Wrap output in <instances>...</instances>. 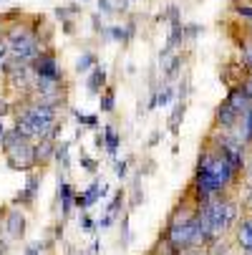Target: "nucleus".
<instances>
[{
    "label": "nucleus",
    "instance_id": "f257e3e1",
    "mask_svg": "<svg viewBox=\"0 0 252 255\" xmlns=\"http://www.w3.org/2000/svg\"><path fill=\"white\" fill-rule=\"evenodd\" d=\"M5 41L10 46V53L23 58V61H28V63H33V58L43 51V43L38 38V33H35L33 28H28V25H20V23L8 28Z\"/></svg>",
    "mask_w": 252,
    "mask_h": 255
},
{
    "label": "nucleus",
    "instance_id": "f03ea898",
    "mask_svg": "<svg viewBox=\"0 0 252 255\" xmlns=\"http://www.w3.org/2000/svg\"><path fill=\"white\" fill-rule=\"evenodd\" d=\"M237 202L225 200L222 195L212 197L207 202V215H209V228H212V238H220L227 233V228L237 220Z\"/></svg>",
    "mask_w": 252,
    "mask_h": 255
},
{
    "label": "nucleus",
    "instance_id": "39448f33",
    "mask_svg": "<svg viewBox=\"0 0 252 255\" xmlns=\"http://www.w3.org/2000/svg\"><path fill=\"white\" fill-rule=\"evenodd\" d=\"M106 195H109V185H106L103 179H93L91 185L86 187V190H76V200H74V207H79L81 212L84 210H91L98 200H103Z\"/></svg>",
    "mask_w": 252,
    "mask_h": 255
},
{
    "label": "nucleus",
    "instance_id": "b1692460",
    "mask_svg": "<svg viewBox=\"0 0 252 255\" xmlns=\"http://www.w3.org/2000/svg\"><path fill=\"white\" fill-rule=\"evenodd\" d=\"M242 124H245V144H252V106L245 112Z\"/></svg>",
    "mask_w": 252,
    "mask_h": 255
},
{
    "label": "nucleus",
    "instance_id": "ea45409f",
    "mask_svg": "<svg viewBox=\"0 0 252 255\" xmlns=\"http://www.w3.org/2000/svg\"><path fill=\"white\" fill-rule=\"evenodd\" d=\"M149 255H159V253H149Z\"/></svg>",
    "mask_w": 252,
    "mask_h": 255
},
{
    "label": "nucleus",
    "instance_id": "c85d7f7f",
    "mask_svg": "<svg viewBox=\"0 0 252 255\" xmlns=\"http://www.w3.org/2000/svg\"><path fill=\"white\" fill-rule=\"evenodd\" d=\"M56 18H61V20L71 18V8H68V5H58V8H56Z\"/></svg>",
    "mask_w": 252,
    "mask_h": 255
},
{
    "label": "nucleus",
    "instance_id": "c9c22d12",
    "mask_svg": "<svg viewBox=\"0 0 252 255\" xmlns=\"http://www.w3.org/2000/svg\"><path fill=\"white\" fill-rule=\"evenodd\" d=\"M245 207H247V210L252 212V187L247 190V197H245Z\"/></svg>",
    "mask_w": 252,
    "mask_h": 255
},
{
    "label": "nucleus",
    "instance_id": "6e6552de",
    "mask_svg": "<svg viewBox=\"0 0 252 255\" xmlns=\"http://www.w3.org/2000/svg\"><path fill=\"white\" fill-rule=\"evenodd\" d=\"M33 154H35V167H48L56 157V141L51 139H38L33 141Z\"/></svg>",
    "mask_w": 252,
    "mask_h": 255
},
{
    "label": "nucleus",
    "instance_id": "f8f14e48",
    "mask_svg": "<svg viewBox=\"0 0 252 255\" xmlns=\"http://www.w3.org/2000/svg\"><path fill=\"white\" fill-rule=\"evenodd\" d=\"M103 152L109 154V157H116V152H119V147H121V134H119V129L116 127H103Z\"/></svg>",
    "mask_w": 252,
    "mask_h": 255
},
{
    "label": "nucleus",
    "instance_id": "9d476101",
    "mask_svg": "<svg viewBox=\"0 0 252 255\" xmlns=\"http://www.w3.org/2000/svg\"><path fill=\"white\" fill-rule=\"evenodd\" d=\"M106 86H109V76H106V68H103V66H93V68L88 71V79H86V89H88V94L96 96V94H101Z\"/></svg>",
    "mask_w": 252,
    "mask_h": 255
},
{
    "label": "nucleus",
    "instance_id": "5701e85b",
    "mask_svg": "<svg viewBox=\"0 0 252 255\" xmlns=\"http://www.w3.org/2000/svg\"><path fill=\"white\" fill-rule=\"evenodd\" d=\"M79 162H81V169H86L88 174H96V172H98V159H93V157H88L86 152H81V157H79Z\"/></svg>",
    "mask_w": 252,
    "mask_h": 255
},
{
    "label": "nucleus",
    "instance_id": "ddd939ff",
    "mask_svg": "<svg viewBox=\"0 0 252 255\" xmlns=\"http://www.w3.org/2000/svg\"><path fill=\"white\" fill-rule=\"evenodd\" d=\"M237 243L245 250V255H252V217L237 223Z\"/></svg>",
    "mask_w": 252,
    "mask_h": 255
},
{
    "label": "nucleus",
    "instance_id": "72a5a7b5",
    "mask_svg": "<svg viewBox=\"0 0 252 255\" xmlns=\"http://www.w3.org/2000/svg\"><path fill=\"white\" fill-rule=\"evenodd\" d=\"M159 139H162V131L157 129V131H154V134L149 136V147H157V144H159Z\"/></svg>",
    "mask_w": 252,
    "mask_h": 255
},
{
    "label": "nucleus",
    "instance_id": "423d86ee",
    "mask_svg": "<svg viewBox=\"0 0 252 255\" xmlns=\"http://www.w3.org/2000/svg\"><path fill=\"white\" fill-rule=\"evenodd\" d=\"M41 179H43V174H38V172H28L25 187L13 197V205H20V207L33 205V202H35V195H38V190H41Z\"/></svg>",
    "mask_w": 252,
    "mask_h": 255
},
{
    "label": "nucleus",
    "instance_id": "393cba45",
    "mask_svg": "<svg viewBox=\"0 0 252 255\" xmlns=\"http://www.w3.org/2000/svg\"><path fill=\"white\" fill-rule=\"evenodd\" d=\"M114 174H116L119 179H126V177H129V159H119V162L114 164Z\"/></svg>",
    "mask_w": 252,
    "mask_h": 255
},
{
    "label": "nucleus",
    "instance_id": "1a4fd4ad",
    "mask_svg": "<svg viewBox=\"0 0 252 255\" xmlns=\"http://www.w3.org/2000/svg\"><path fill=\"white\" fill-rule=\"evenodd\" d=\"M74 200H76V187L68 179L58 177V202H61V215L68 217L74 212Z\"/></svg>",
    "mask_w": 252,
    "mask_h": 255
},
{
    "label": "nucleus",
    "instance_id": "7c9ffc66",
    "mask_svg": "<svg viewBox=\"0 0 252 255\" xmlns=\"http://www.w3.org/2000/svg\"><path fill=\"white\" fill-rule=\"evenodd\" d=\"M98 253H101V240L96 238V240L88 245V253H86V255H98Z\"/></svg>",
    "mask_w": 252,
    "mask_h": 255
},
{
    "label": "nucleus",
    "instance_id": "6ab92c4d",
    "mask_svg": "<svg viewBox=\"0 0 252 255\" xmlns=\"http://www.w3.org/2000/svg\"><path fill=\"white\" fill-rule=\"evenodd\" d=\"M174 86L171 84H164V86H157V109H167L174 99Z\"/></svg>",
    "mask_w": 252,
    "mask_h": 255
},
{
    "label": "nucleus",
    "instance_id": "0eeeda50",
    "mask_svg": "<svg viewBox=\"0 0 252 255\" xmlns=\"http://www.w3.org/2000/svg\"><path fill=\"white\" fill-rule=\"evenodd\" d=\"M25 212L23 210H18V207H13V210H8V215H5V235L10 238V240H23L25 238Z\"/></svg>",
    "mask_w": 252,
    "mask_h": 255
},
{
    "label": "nucleus",
    "instance_id": "4468645a",
    "mask_svg": "<svg viewBox=\"0 0 252 255\" xmlns=\"http://www.w3.org/2000/svg\"><path fill=\"white\" fill-rule=\"evenodd\" d=\"M98 109H101V114H111L116 109V91H114V86H106L98 94Z\"/></svg>",
    "mask_w": 252,
    "mask_h": 255
},
{
    "label": "nucleus",
    "instance_id": "e433bc0d",
    "mask_svg": "<svg viewBox=\"0 0 252 255\" xmlns=\"http://www.w3.org/2000/svg\"><path fill=\"white\" fill-rule=\"evenodd\" d=\"M0 255H8V243L0 240Z\"/></svg>",
    "mask_w": 252,
    "mask_h": 255
},
{
    "label": "nucleus",
    "instance_id": "20e7f679",
    "mask_svg": "<svg viewBox=\"0 0 252 255\" xmlns=\"http://www.w3.org/2000/svg\"><path fill=\"white\" fill-rule=\"evenodd\" d=\"M30 71H33V76L63 81V71H61V66H58V61H56V56L51 51H41L38 56H35L33 63H30Z\"/></svg>",
    "mask_w": 252,
    "mask_h": 255
},
{
    "label": "nucleus",
    "instance_id": "2f4dec72",
    "mask_svg": "<svg viewBox=\"0 0 252 255\" xmlns=\"http://www.w3.org/2000/svg\"><path fill=\"white\" fill-rule=\"evenodd\" d=\"M8 114H10V104H8L5 99H0V119L8 117Z\"/></svg>",
    "mask_w": 252,
    "mask_h": 255
},
{
    "label": "nucleus",
    "instance_id": "9b49d317",
    "mask_svg": "<svg viewBox=\"0 0 252 255\" xmlns=\"http://www.w3.org/2000/svg\"><path fill=\"white\" fill-rule=\"evenodd\" d=\"M240 119H242V117L230 106V101H222V104L217 106V112H214V122H217L220 127H225V129H232Z\"/></svg>",
    "mask_w": 252,
    "mask_h": 255
},
{
    "label": "nucleus",
    "instance_id": "f704fd0d",
    "mask_svg": "<svg viewBox=\"0 0 252 255\" xmlns=\"http://www.w3.org/2000/svg\"><path fill=\"white\" fill-rule=\"evenodd\" d=\"M93 144H96L98 149H103V134H101V131H96V134H93Z\"/></svg>",
    "mask_w": 252,
    "mask_h": 255
},
{
    "label": "nucleus",
    "instance_id": "4be33fe9",
    "mask_svg": "<svg viewBox=\"0 0 252 255\" xmlns=\"http://www.w3.org/2000/svg\"><path fill=\"white\" fill-rule=\"evenodd\" d=\"M79 228H81V233H96V220L88 215V210L81 212V217H79Z\"/></svg>",
    "mask_w": 252,
    "mask_h": 255
},
{
    "label": "nucleus",
    "instance_id": "bb28decb",
    "mask_svg": "<svg viewBox=\"0 0 252 255\" xmlns=\"http://www.w3.org/2000/svg\"><path fill=\"white\" fill-rule=\"evenodd\" d=\"M25 255H43V243L41 240H35L25 248Z\"/></svg>",
    "mask_w": 252,
    "mask_h": 255
},
{
    "label": "nucleus",
    "instance_id": "f3484780",
    "mask_svg": "<svg viewBox=\"0 0 252 255\" xmlns=\"http://www.w3.org/2000/svg\"><path fill=\"white\" fill-rule=\"evenodd\" d=\"M124 202H126V190H116V195L111 197V202L106 205V215L116 220L119 212H121V207H124Z\"/></svg>",
    "mask_w": 252,
    "mask_h": 255
},
{
    "label": "nucleus",
    "instance_id": "dca6fc26",
    "mask_svg": "<svg viewBox=\"0 0 252 255\" xmlns=\"http://www.w3.org/2000/svg\"><path fill=\"white\" fill-rule=\"evenodd\" d=\"M63 172L71 169V141H56V157H53Z\"/></svg>",
    "mask_w": 252,
    "mask_h": 255
},
{
    "label": "nucleus",
    "instance_id": "4c0bfd02",
    "mask_svg": "<svg viewBox=\"0 0 252 255\" xmlns=\"http://www.w3.org/2000/svg\"><path fill=\"white\" fill-rule=\"evenodd\" d=\"M5 131H8V129H5V124H3V119H0V141H3V136H5Z\"/></svg>",
    "mask_w": 252,
    "mask_h": 255
},
{
    "label": "nucleus",
    "instance_id": "2eb2a0df",
    "mask_svg": "<svg viewBox=\"0 0 252 255\" xmlns=\"http://www.w3.org/2000/svg\"><path fill=\"white\" fill-rule=\"evenodd\" d=\"M93 66H98V58H96V53H93V51H84V53L76 58V63H74V71H76V74H88V71H91Z\"/></svg>",
    "mask_w": 252,
    "mask_h": 255
},
{
    "label": "nucleus",
    "instance_id": "473e14b6",
    "mask_svg": "<svg viewBox=\"0 0 252 255\" xmlns=\"http://www.w3.org/2000/svg\"><path fill=\"white\" fill-rule=\"evenodd\" d=\"M235 10H237L240 15H247V18H252V5H237Z\"/></svg>",
    "mask_w": 252,
    "mask_h": 255
},
{
    "label": "nucleus",
    "instance_id": "a878e982",
    "mask_svg": "<svg viewBox=\"0 0 252 255\" xmlns=\"http://www.w3.org/2000/svg\"><path fill=\"white\" fill-rule=\"evenodd\" d=\"M131 243V233H129V212L124 215V220H121V245L126 248Z\"/></svg>",
    "mask_w": 252,
    "mask_h": 255
},
{
    "label": "nucleus",
    "instance_id": "c756f323",
    "mask_svg": "<svg viewBox=\"0 0 252 255\" xmlns=\"http://www.w3.org/2000/svg\"><path fill=\"white\" fill-rule=\"evenodd\" d=\"M74 30H76L74 20H71V18H66V20H63V33H66V35H74Z\"/></svg>",
    "mask_w": 252,
    "mask_h": 255
},
{
    "label": "nucleus",
    "instance_id": "58836bf2",
    "mask_svg": "<svg viewBox=\"0 0 252 255\" xmlns=\"http://www.w3.org/2000/svg\"><path fill=\"white\" fill-rule=\"evenodd\" d=\"M247 179H250V182H252V159H250V162H247Z\"/></svg>",
    "mask_w": 252,
    "mask_h": 255
},
{
    "label": "nucleus",
    "instance_id": "412c9836",
    "mask_svg": "<svg viewBox=\"0 0 252 255\" xmlns=\"http://www.w3.org/2000/svg\"><path fill=\"white\" fill-rule=\"evenodd\" d=\"M18 141H25V139H23L15 129H8V131H5V136H3V141H0V152L5 154L8 149H13V147H15Z\"/></svg>",
    "mask_w": 252,
    "mask_h": 255
},
{
    "label": "nucleus",
    "instance_id": "a211bd4d",
    "mask_svg": "<svg viewBox=\"0 0 252 255\" xmlns=\"http://www.w3.org/2000/svg\"><path fill=\"white\" fill-rule=\"evenodd\" d=\"M184 112H187V101H182L179 99L176 104H174V109H171V114H169V129L176 134V127H179V122L184 119Z\"/></svg>",
    "mask_w": 252,
    "mask_h": 255
},
{
    "label": "nucleus",
    "instance_id": "a19ab883",
    "mask_svg": "<svg viewBox=\"0 0 252 255\" xmlns=\"http://www.w3.org/2000/svg\"><path fill=\"white\" fill-rule=\"evenodd\" d=\"M129 3H134V0H129Z\"/></svg>",
    "mask_w": 252,
    "mask_h": 255
},
{
    "label": "nucleus",
    "instance_id": "cd10ccee",
    "mask_svg": "<svg viewBox=\"0 0 252 255\" xmlns=\"http://www.w3.org/2000/svg\"><path fill=\"white\" fill-rule=\"evenodd\" d=\"M98 13H101V15H111V13H114L111 0H98Z\"/></svg>",
    "mask_w": 252,
    "mask_h": 255
},
{
    "label": "nucleus",
    "instance_id": "aec40b11",
    "mask_svg": "<svg viewBox=\"0 0 252 255\" xmlns=\"http://www.w3.org/2000/svg\"><path fill=\"white\" fill-rule=\"evenodd\" d=\"M74 119L84 129H93V131L98 129V114H84V112H76V109H74Z\"/></svg>",
    "mask_w": 252,
    "mask_h": 255
},
{
    "label": "nucleus",
    "instance_id": "7ed1b4c3",
    "mask_svg": "<svg viewBox=\"0 0 252 255\" xmlns=\"http://www.w3.org/2000/svg\"><path fill=\"white\" fill-rule=\"evenodd\" d=\"M5 162L15 172H30L35 169V154H33V141H18L13 149L5 152Z\"/></svg>",
    "mask_w": 252,
    "mask_h": 255
}]
</instances>
